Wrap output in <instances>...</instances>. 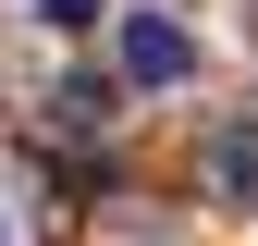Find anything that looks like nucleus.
I'll list each match as a JSON object with an SVG mask.
<instances>
[{
	"instance_id": "nucleus-4",
	"label": "nucleus",
	"mask_w": 258,
	"mask_h": 246,
	"mask_svg": "<svg viewBox=\"0 0 258 246\" xmlns=\"http://www.w3.org/2000/svg\"><path fill=\"white\" fill-rule=\"evenodd\" d=\"M0 246H13V222H0Z\"/></svg>"
},
{
	"instance_id": "nucleus-2",
	"label": "nucleus",
	"mask_w": 258,
	"mask_h": 246,
	"mask_svg": "<svg viewBox=\"0 0 258 246\" xmlns=\"http://www.w3.org/2000/svg\"><path fill=\"white\" fill-rule=\"evenodd\" d=\"M209 197L221 209H258V136H209Z\"/></svg>"
},
{
	"instance_id": "nucleus-1",
	"label": "nucleus",
	"mask_w": 258,
	"mask_h": 246,
	"mask_svg": "<svg viewBox=\"0 0 258 246\" xmlns=\"http://www.w3.org/2000/svg\"><path fill=\"white\" fill-rule=\"evenodd\" d=\"M123 86H184V74H197V37H184V25L172 13H123Z\"/></svg>"
},
{
	"instance_id": "nucleus-3",
	"label": "nucleus",
	"mask_w": 258,
	"mask_h": 246,
	"mask_svg": "<svg viewBox=\"0 0 258 246\" xmlns=\"http://www.w3.org/2000/svg\"><path fill=\"white\" fill-rule=\"evenodd\" d=\"M37 13H49V25H86V13H99V0H37Z\"/></svg>"
}]
</instances>
